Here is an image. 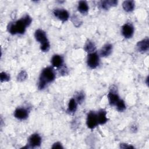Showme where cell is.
<instances>
[{
    "label": "cell",
    "instance_id": "cell-1",
    "mask_svg": "<svg viewBox=\"0 0 149 149\" xmlns=\"http://www.w3.org/2000/svg\"><path fill=\"white\" fill-rule=\"evenodd\" d=\"M32 22L31 17L29 15H26L22 19L14 22H10L8 26V30L12 35L23 34L27 26H29Z\"/></svg>",
    "mask_w": 149,
    "mask_h": 149
},
{
    "label": "cell",
    "instance_id": "cell-2",
    "mask_svg": "<svg viewBox=\"0 0 149 149\" xmlns=\"http://www.w3.org/2000/svg\"><path fill=\"white\" fill-rule=\"evenodd\" d=\"M55 78V73L51 67H47L44 68L39 77V81L38 88L39 90H42L45 88L46 85L51 83Z\"/></svg>",
    "mask_w": 149,
    "mask_h": 149
},
{
    "label": "cell",
    "instance_id": "cell-3",
    "mask_svg": "<svg viewBox=\"0 0 149 149\" xmlns=\"http://www.w3.org/2000/svg\"><path fill=\"white\" fill-rule=\"evenodd\" d=\"M34 36L36 40L41 44L40 49L41 51L47 52L49 49L50 44L45 32L41 29H37L35 31Z\"/></svg>",
    "mask_w": 149,
    "mask_h": 149
},
{
    "label": "cell",
    "instance_id": "cell-4",
    "mask_svg": "<svg viewBox=\"0 0 149 149\" xmlns=\"http://www.w3.org/2000/svg\"><path fill=\"white\" fill-rule=\"evenodd\" d=\"M87 65L91 69H95L100 63V58L97 52L90 53L87 56Z\"/></svg>",
    "mask_w": 149,
    "mask_h": 149
},
{
    "label": "cell",
    "instance_id": "cell-5",
    "mask_svg": "<svg viewBox=\"0 0 149 149\" xmlns=\"http://www.w3.org/2000/svg\"><path fill=\"white\" fill-rule=\"evenodd\" d=\"M86 123L89 129H94L98 125L97 113L93 111L90 112L87 115Z\"/></svg>",
    "mask_w": 149,
    "mask_h": 149
},
{
    "label": "cell",
    "instance_id": "cell-6",
    "mask_svg": "<svg viewBox=\"0 0 149 149\" xmlns=\"http://www.w3.org/2000/svg\"><path fill=\"white\" fill-rule=\"evenodd\" d=\"M41 143V138L37 133L33 134L28 140V148H34L39 147Z\"/></svg>",
    "mask_w": 149,
    "mask_h": 149
},
{
    "label": "cell",
    "instance_id": "cell-7",
    "mask_svg": "<svg viewBox=\"0 0 149 149\" xmlns=\"http://www.w3.org/2000/svg\"><path fill=\"white\" fill-rule=\"evenodd\" d=\"M54 16L62 22H66L69 17L68 12L64 9H56L53 12Z\"/></svg>",
    "mask_w": 149,
    "mask_h": 149
},
{
    "label": "cell",
    "instance_id": "cell-8",
    "mask_svg": "<svg viewBox=\"0 0 149 149\" xmlns=\"http://www.w3.org/2000/svg\"><path fill=\"white\" fill-rule=\"evenodd\" d=\"M122 33L126 38H131L134 33V27L130 23H125L122 27Z\"/></svg>",
    "mask_w": 149,
    "mask_h": 149
},
{
    "label": "cell",
    "instance_id": "cell-9",
    "mask_svg": "<svg viewBox=\"0 0 149 149\" xmlns=\"http://www.w3.org/2000/svg\"><path fill=\"white\" fill-rule=\"evenodd\" d=\"M136 47L137 50L140 52H146L148 51L149 48V40L148 38L147 37L141 41H139L137 43Z\"/></svg>",
    "mask_w": 149,
    "mask_h": 149
},
{
    "label": "cell",
    "instance_id": "cell-10",
    "mask_svg": "<svg viewBox=\"0 0 149 149\" xmlns=\"http://www.w3.org/2000/svg\"><path fill=\"white\" fill-rule=\"evenodd\" d=\"M14 116L19 120H25L28 118V111L24 108H18L14 112Z\"/></svg>",
    "mask_w": 149,
    "mask_h": 149
},
{
    "label": "cell",
    "instance_id": "cell-11",
    "mask_svg": "<svg viewBox=\"0 0 149 149\" xmlns=\"http://www.w3.org/2000/svg\"><path fill=\"white\" fill-rule=\"evenodd\" d=\"M118 4V1L116 0H106V1H102L100 2V6L101 8L108 10L111 7L115 6Z\"/></svg>",
    "mask_w": 149,
    "mask_h": 149
},
{
    "label": "cell",
    "instance_id": "cell-12",
    "mask_svg": "<svg viewBox=\"0 0 149 149\" xmlns=\"http://www.w3.org/2000/svg\"><path fill=\"white\" fill-rule=\"evenodd\" d=\"M108 99L110 105L115 106L119 101V97L118 94L113 91H110L108 94Z\"/></svg>",
    "mask_w": 149,
    "mask_h": 149
},
{
    "label": "cell",
    "instance_id": "cell-13",
    "mask_svg": "<svg viewBox=\"0 0 149 149\" xmlns=\"http://www.w3.org/2000/svg\"><path fill=\"white\" fill-rule=\"evenodd\" d=\"M63 62V58L59 55H55L52 56L51 59V63L54 67L59 68L62 66Z\"/></svg>",
    "mask_w": 149,
    "mask_h": 149
},
{
    "label": "cell",
    "instance_id": "cell-14",
    "mask_svg": "<svg viewBox=\"0 0 149 149\" xmlns=\"http://www.w3.org/2000/svg\"><path fill=\"white\" fill-rule=\"evenodd\" d=\"M112 51V45L111 44H105L100 50V55L103 57L109 56Z\"/></svg>",
    "mask_w": 149,
    "mask_h": 149
},
{
    "label": "cell",
    "instance_id": "cell-15",
    "mask_svg": "<svg viewBox=\"0 0 149 149\" xmlns=\"http://www.w3.org/2000/svg\"><path fill=\"white\" fill-rule=\"evenodd\" d=\"M97 118H98V124L100 125L105 124L108 120V118L107 117V112L104 109H101L99 111V112L97 113Z\"/></svg>",
    "mask_w": 149,
    "mask_h": 149
},
{
    "label": "cell",
    "instance_id": "cell-16",
    "mask_svg": "<svg viewBox=\"0 0 149 149\" xmlns=\"http://www.w3.org/2000/svg\"><path fill=\"white\" fill-rule=\"evenodd\" d=\"M123 9L127 12H130L134 9L135 4L133 1H125L122 3Z\"/></svg>",
    "mask_w": 149,
    "mask_h": 149
},
{
    "label": "cell",
    "instance_id": "cell-17",
    "mask_svg": "<svg viewBox=\"0 0 149 149\" xmlns=\"http://www.w3.org/2000/svg\"><path fill=\"white\" fill-rule=\"evenodd\" d=\"M78 10L82 14H87L88 11V6L87 3L84 1H80L78 3Z\"/></svg>",
    "mask_w": 149,
    "mask_h": 149
},
{
    "label": "cell",
    "instance_id": "cell-18",
    "mask_svg": "<svg viewBox=\"0 0 149 149\" xmlns=\"http://www.w3.org/2000/svg\"><path fill=\"white\" fill-rule=\"evenodd\" d=\"M77 102H76L74 98H71L68 104V112L70 113H73L76 112L77 109Z\"/></svg>",
    "mask_w": 149,
    "mask_h": 149
},
{
    "label": "cell",
    "instance_id": "cell-19",
    "mask_svg": "<svg viewBox=\"0 0 149 149\" xmlns=\"http://www.w3.org/2000/svg\"><path fill=\"white\" fill-rule=\"evenodd\" d=\"M95 49V45L94 43L88 40L84 45V50L90 54V53L94 52Z\"/></svg>",
    "mask_w": 149,
    "mask_h": 149
},
{
    "label": "cell",
    "instance_id": "cell-20",
    "mask_svg": "<svg viewBox=\"0 0 149 149\" xmlns=\"http://www.w3.org/2000/svg\"><path fill=\"white\" fill-rule=\"evenodd\" d=\"M115 106L116 107L117 110L119 112H123L126 109L125 103L122 100H119V101L118 102Z\"/></svg>",
    "mask_w": 149,
    "mask_h": 149
},
{
    "label": "cell",
    "instance_id": "cell-21",
    "mask_svg": "<svg viewBox=\"0 0 149 149\" xmlns=\"http://www.w3.org/2000/svg\"><path fill=\"white\" fill-rule=\"evenodd\" d=\"M76 101L77 103L79 104H81L83 101L84 100V94L83 93V92L80 91L79 92L76 96Z\"/></svg>",
    "mask_w": 149,
    "mask_h": 149
},
{
    "label": "cell",
    "instance_id": "cell-22",
    "mask_svg": "<svg viewBox=\"0 0 149 149\" xmlns=\"http://www.w3.org/2000/svg\"><path fill=\"white\" fill-rule=\"evenodd\" d=\"M0 79L2 82L8 81L10 80V76L6 72H2L0 74Z\"/></svg>",
    "mask_w": 149,
    "mask_h": 149
},
{
    "label": "cell",
    "instance_id": "cell-23",
    "mask_svg": "<svg viewBox=\"0 0 149 149\" xmlns=\"http://www.w3.org/2000/svg\"><path fill=\"white\" fill-rule=\"evenodd\" d=\"M27 77V74L26 73V72L24 70L21 71L17 76V80L20 81H22L23 80H24L25 79H26Z\"/></svg>",
    "mask_w": 149,
    "mask_h": 149
},
{
    "label": "cell",
    "instance_id": "cell-24",
    "mask_svg": "<svg viewBox=\"0 0 149 149\" xmlns=\"http://www.w3.org/2000/svg\"><path fill=\"white\" fill-rule=\"evenodd\" d=\"M63 147H62V144L61 143L59 142H56V143H55L52 147V148H63Z\"/></svg>",
    "mask_w": 149,
    "mask_h": 149
},
{
    "label": "cell",
    "instance_id": "cell-25",
    "mask_svg": "<svg viewBox=\"0 0 149 149\" xmlns=\"http://www.w3.org/2000/svg\"><path fill=\"white\" fill-rule=\"evenodd\" d=\"M120 147L122 148H134L132 146L129 145L127 144H123V143L120 144Z\"/></svg>",
    "mask_w": 149,
    "mask_h": 149
}]
</instances>
